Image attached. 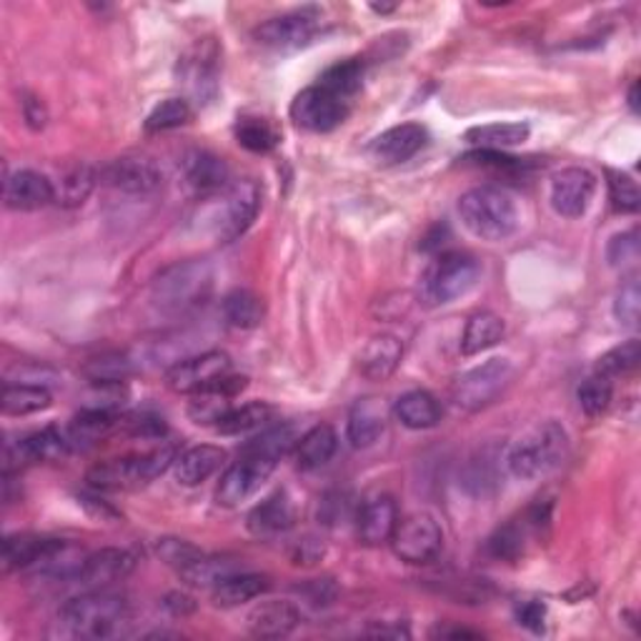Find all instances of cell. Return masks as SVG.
<instances>
[{"label":"cell","instance_id":"1","mask_svg":"<svg viewBox=\"0 0 641 641\" xmlns=\"http://www.w3.org/2000/svg\"><path fill=\"white\" fill-rule=\"evenodd\" d=\"M60 625L76 639H111L128 625L126 596L108 590H88L60 607Z\"/></svg>","mask_w":641,"mask_h":641},{"label":"cell","instance_id":"2","mask_svg":"<svg viewBox=\"0 0 641 641\" xmlns=\"http://www.w3.org/2000/svg\"><path fill=\"white\" fill-rule=\"evenodd\" d=\"M261 186L256 181H236L208 196L198 210V224L216 241L231 243L249 231L261 210Z\"/></svg>","mask_w":641,"mask_h":641},{"label":"cell","instance_id":"3","mask_svg":"<svg viewBox=\"0 0 641 641\" xmlns=\"http://www.w3.org/2000/svg\"><path fill=\"white\" fill-rule=\"evenodd\" d=\"M459 216L467 231L481 241H506L519 228V210L506 191L477 186L459 198Z\"/></svg>","mask_w":641,"mask_h":641},{"label":"cell","instance_id":"4","mask_svg":"<svg viewBox=\"0 0 641 641\" xmlns=\"http://www.w3.org/2000/svg\"><path fill=\"white\" fill-rule=\"evenodd\" d=\"M569 449L566 432L557 421H543L516 438L506 454V467L516 479L534 481L547 477L564 461Z\"/></svg>","mask_w":641,"mask_h":641},{"label":"cell","instance_id":"5","mask_svg":"<svg viewBox=\"0 0 641 641\" xmlns=\"http://www.w3.org/2000/svg\"><path fill=\"white\" fill-rule=\"evenodd\" d=\"M214 291V268L206 261L173 263L156 276L151 296L165 313H188L208 301Z\"/></svg>","mask_w":641,"mask_h":641},{"label":"cell","instance_id":"6","mask_svg":"<svg viewBox=\"0 0 641 641\" xmlns=\"http://www.w3.org/2000/svg\"><path fill=\"white\" fill-rule=\"evenodd\" d=\"M175 449L173 446H161L148 454L138 456H123V459H111L88 471V487L93 491H128L151 484L153 479L173 467Z\"/></svg>","mask_w":641,"mask_h":641},{"label":"cell","instance_id":"7","mask_svg":"<svg viewBox=\"0 0 641 641\" xmlns=\"http://www.w3.org/2000/svg\"><path fill=\"white\" fill-rule=\"evenodd\" d=\"M481 278V266L471 253H444L438 256L426 274L421 276L419 298L426 306H446L456 298L467 296Z\"/></svg>","mask_w":641,"mask_h":641},{"label":"cell","instance_id":"8","mask_svg":"<svg viewBox=\"0 0 641 641\" xmlns=\"http://www.w3.org/2000/svg\"><path fill=\"white\" fill-rule=\"evenodd\" d=\"M514 379V364L508 358H489V362L469 368L454 381L451 399L463 411H481L504 397Z\"/></svg>","mask_w":641,"mask_h":641},{"label":"cell","instance_id":"9","mask_svg":"<svg viewBox=\"0 0 641 641\" xmlns=\"http://www.w3.org/2000/svg\"><path fill=\"white\" fill-rule=\"evenodd\" d=\"M389 543L407 564H432L444 549V531L432 514H411L397 524Z\"/></svg>","mask_w":641,"mask_h":641},{"label":"cell","instance_id":"10","mask_svg":"<svg viewBox=\"0 0 641 641\" xmlns=\"http://www.w3.org/2000/svg\"><path fill=\"white\" fill-rule=\"evenodd\" d=\"M218 70H221V46L216 38H204L183 53L179 76L191 95L201 103H210L218 93Z\"/></svg>","mask_w":641,"mask_h":641},{"label":"cell","instance_id":"11","mask_svg":"<svg viewBox=\"0 0 641 641\" xmlns=\"http://www.w3.org/2000/svg\"><path fill=\"white\" fill-rule=\"evenodd\" d=\"M68 451H70L68 436L56 426L41 428V432L23 438H11V442H5L3 449V477H11L13 471H21L25 467H31V463L56 461Z\"/></svg>","mask_w":641,"mask_h":641},{"label":"cell","instance_id":"12","mask_svg":"<svg viewBox=\"0 0 641 641\" xmlns=\"http://www.w3.org/2000/svg\"><path fill=\"white\" fill-rule=\"evenodd\" d=\"M321 28V15L316 8H301V11L284 13L271 21L261 23L256 28V41L271 50H296L309 46Z\"/></svg>","mask_w":641,"mask_h":641},{"label":"cell","instance_id":"13","mask_svg":"<svg viewBox=\"0 0 641 641\" xmlns=\"http://www.w3.org/2000/svg\"><path fill=\"white\" fill-rule=\"evenodd\" d=\"M231 374V358L224 351H206V354L183 358L165 371V384L175 393H201Z\"/></svg>","mask_w":641,"mask_h":641},{"label":"cell","instance_id":"14","mask_svg":"<svg viewBox=\"0 0 641 641\" xmlns=\"http://www.w3.org/2000/svg\"><path fill=\"white\" fill-rule=\"evenodd\" d=\"M348 116V101L329 93L327 88L311 85L301 91L291 103V118L296 126L313 134H329Z\"/></svg>","mask_w":641,"mask_h":641},{"label":"cell","instance_id":"15","mask_svg":"<svg viewBox=\"0 0 641 641\" xmlns=\"http://www.w3.org/2000/svg\"><path fill=\"white\" fill-rule=\"evenodd\" d=\"M274 469H276V461L263 459V456H256V454L241 451V459L236 461L233 467H228L221 481H218L216 502L226 508L243 504L245 499H251L253 494H256V491L263 487V481L274 473Z\"/></svg>","mask_w":641,"mask_h":641},{"label":"cell","instance_id":"16","mask_svg":"<svg viewBox=\"0 0 641 641\" xmlns=\"http://www.w3.org/2000/svg\"><path fill=\"white\" fill-rule=\"evenodd\" d=\"M99 181L108 188L130 193V196H148V193L161 188L163 173L151 158L123 156L103 165L99 171Z\"/></svg>","mask_w":641,"mask_h":641},{"label":"cell","instance_id":"17","mask_svg":"<svg viewBox=\"0 0 641 641\" xmlns=\"http://www.w3.org/2000/svg\"><path fill=\"white\" fill-rule=\"evenodd\" d=\"M596 193V175L590 169H572L559 171L551 179L549 201L559 216L564 218H579L586 214V208L592 206V198Z\"/></svg>","mask_w":641,"mask_h":641},{"label":"cell","instance_id":"18","mask_svg":"<svg viewBox=\"0 0 641 641\" xmlns=\"http://www.w3.org/2000/svg\"><path fill=\"white\" fill-rule=\"evenodd\" d=\"M397 524H399V512L391 496H386V494L371 496L358 506L356 534H358V541L366 543V547H381V543H389L393 531H397Z\"/></svg>","mask_w":641,"mask_h":641},{"label":"cell","instance_id":"19","mask_svg":"<svg viewBox=\"0 0 641 641\" xmlns=\"http://www.w3.org/2000/svg\"><path fill=\"white\" fill-rule=\"evenodd\" d=\"M3 201L11 210H38L56 201V188L43 173L23 169L5 175Z\"/></svg>","mask_w":641,"mask_h":641},{"label":"cell","instance_id":"20","mask_svg":"<svg viewBox=\"0 0 641 641\" xmlns=\"http://www.w3.org/2000/svg\"><path fill=\"white\" fill-rule=\"evenodd\" d=\"M136 569V557L126 549H101L88 554L83 572L78 576L85 590H108L111 584L123 582Z\"/></svg>","mask_w":641,"mask_h":641},{"label":"cell","instance_id":"21","mask_svg":"<svg viewBox=\"0 0 641 641\" xmlns=\"http://www.w3.org/2000/svg\"><path fill=\"white\" fill-rule=\"evenodd\" d=\"M386 426H389V409H386V403L376 397H366L351 407L346 436L354 449H368V446H374L384 436Z\"/></svg>","mask_w":641,"mask_h":641},{"label":"cell","instance_id":"22","mask_svg":"<svg viewBox=\"0 0 641 641\" xmlns=\"http://www.w3.org/2000/svg\"><path fill=\"white\" fill-rule=\"evenodd\" d=\"M183 179L201 196H214L228 186V165L224 158L206 151V148H193L181 161Z\"/></svg>","mask_w":641,"mask_h":641},{"label":"cell","instance_id":"23","mask_svg":"<svg viewBox=\"0 0 641 641\" xmlns=\"http://www.w3.org/2000/svg\"><path fill=\"white\" fill-rule=\"evenodd\" d=\"M428 130L419 123H401L374 140V156L384 165H399L414 158L426 146Z\"/></svg>","mask_w":641,"mask_h":641},{"label":"cell","instance_id":"24","mask_svg":"<svg viewBox=\"0 0 641 641\" xmlns=\"http://www.w3.org/2000/svg\"><path fill=\"white\" fill-rule=\"evenodd\" d=\"M301 619L304 617L301 611L296 609V604L271 599L259 604V607H253L249 619H245V627H249L251 634L259 639H281L291 634V631L301 625Z\"/></svg>","mask_w":641,"mask_h":641},{"label":"cell","instance_id":"25","mask_svg":"<svg viewBox=\"0 0 641 641\" xmlns=\"http://www.w3.org/2000/svg\"><path fill=\"white\" fill-rule=\"evenodd\" d=\"M294 519H296V512H294L291 496H288L284 489H278L271 496L263 499L261 504L251 508L249 522L245 524H249V531L253 534V537L268 539L291 529Z\"/></svg>","mask_w":641,"mask_h":641},{"label":"cell","instance_id":"26","mask_svg":"<svg viewBox=\"0 0 641 641\" xmlns=\"http://www.w3.org/2000/svg\"><path fill=\"white\" fill-rule=\"evenodd\" d=\"M403 358V344L393 333H376L358 354V371L371 381H386L393 376Z\"/></svg>","mask_w":641,"mask_h":641},{"label":"cell","instance_id":"27","mask_svg":"<svg viewBox=\"0 0 641 641\" xmlns=\"http://www.w3.org/2000/svg\"><path fill=\"white\" fill-rule=\"evenodd\" d=\"M224 461L226 451L218 449V446L210 444L191 446V449H186L181 456H175L173 463L175 481H179L181 487H201L224 467Z\"/></svg>","mask_w":641,"mask_h":641},{"label":"cell","instance_id":"28","mask_svg":"<svg viewBox=\"0 0 641 641\" xmlns=\"http://www.w3.org/2000/svg\"><path fill=\"white\" fill-rule=\"evenodd\" d=\"M118 424H121L118 416L111 414V411L83 409L81 414L70 421V426L66 428L70 451L91 449V446L103 442V438L108 436Z\"/></svg>","mask_w":641,"mask_h":641},{"label":"cell","instance_id":"29","mask_svg":"<svg viewBox=\"0 0 641 641\" xmlns=\"http://www.w3.org/2000/svg\"><path fill=\"white\" fill-rule=\"evenodd\" d=\"M60 539L35 537V534H11L3 541V564L8 572H31L38 561L58 547Z\"/></svg>","mask_w":641,"mask_h":641},{"label":"cell","instance_id":"30","mask_svg":"<svg viewBox=\"0 0 641 641\" xmlns=\"http://www.w3.org/2000/svg\"><path fill=\"white\" fill-rule=\"evenodd\" d=\"M243 572L239 559L236 557H208L201 554L179 569V574L188 586H196V590H216L218 584L228 579L231 574Z\"/></svg>","mask_w":641,"mask_h":641},{"label":"cell","instance_id":"31","mask_svg":"<svg viewBox=\"0 0 641 641\" xmlns=\"http://www.w3.org/2000/svg\"><path fill=\"white\" fill-rule=\"evenodd\" d=\"M393 414L411 432H424V428H434L442 421L444 411L442 403L428 391H409L397 401Z\"/></svg>","mask_w":641,"mask_h":641},{"label":"cell","instance_id":"32","mask_svg":"<svg viewBox=\"0 0 641 641\" xmlns=\"http://www.w3.org/2000/svg\"><path fill=\"white\" fill-rule=\"evenodd\" d=\"M339 449V436L329 424L313 426L296 444V463L304 471H313L327 467Z\"/></svg>","mask_w":641,"mask_h":641},{"label":"cell","instance_id":"33","mask_svg":"<svg viewBox=\"0 0 641 641\" xmlns=\"http://www.w3.org/2000/svg\"><path fill=\"white\" fill-rule=\"evenodd\" d=\"M268 590H271L268 576L253 574V572H239L224 579V582L216 586L214 604L224 609H233V607H241V604L259 599V596L266 594Z\"/></svg>","mask_w":641,"mask_h":641},{"label":"cell","instance_id":"34","mask_svg":"<svg viewBox=\"0 0 641 641\" xmlns=\"http://www.w3.org/2000/svg\"><path fill=\"white\" fill-rule=\"evenodd\" d=\"M529 123H489L467 130V140L479 146L481 151H504V148L522 146L529 140Z\"/></svg>","mask_w":641,"mask_h":641},{"label":"cell","instance_id":"35","mask_svg":"<svg viewBox=\"0 0 641 641\" xmlns=\"http://www.w3.org/2000/svg\"><path fill=\"white\" fill-rule=\"evenodd\" d=\"M504 339V319L494 311H477L467 321L461 339L463 356H477Z\"/></svg>","mask_w":641,"mask_h":641},{"label":"cell","instance_id":"36","mask_svg":"<svg viewBox=\"0 0 641 641\" xmlns=\"http://www.w3.org/2000/svg\"><path fill=\"white\" fill-rule=\"evenodd\" d=\"M95 181H99V171L88 163H76L60 173L58 183H53L56 188V204L64 208H78L85 204V198L91 196L95 188Z\"/></svg>","mask_w":641,"mask_h":641},{"label":"cell","instance_id":"37","mask_svg":"<svg viewBox=\"0 0 641 641\" xmlns=\"http://www.w3.org/2000/svg\"><path fill=\"white\" fill-rule=\"evenodd\" d=\"M0 407L8 416H28L50 407V391L41 384H5Z\"/></svg>","mask_w":641,"mask_h":641},{"label":"cell","instance_id":"38","mask_svg":"<svg viewBox=\"0 0 641 641\" xmlns=\"http://www.w3.org/2000/svg\"><path fill=\"white\" fill-rule=\"evenodd\" d=\"M224 319L233 329H256L263 321V301L249 288H236L224 298Z\"/></svg>","mask_w":641,"mask_h":641},{"label":"cell","instance_id":"39","mask_svg":"<svg viewBox=\"0 0 641 641\" xmlns=\"http://www.w3.org/2000/svg\"><path fill=\"white\" fill-rule=\"evenodd\" d=\"M271 416H274V409L263 401H253L245 403L241 409H231L228 414L221 419V424L216 428L226 436H236V434H249L256 432V428L266 426Z\"/></svg>","mask_w":641,"mask_h":641},{"label":"cell","instance_id":"40","mask_svg":"<svg viewBox=\"0 0 641 641\" xmlns=\"http://www.w3.org/2000/svg\"><path fill=\"white\" fill-rule=\"evenodd\" d=\"M362 83H364V64L358 58H348V60H341V64L336 66H331L319 81L321 88H327L329 93L339 95V99H344V101H348L351 95L358 93Z\"/></svg>","mask_w":641,"mask_h":641},{"label":"cell","instance_id":"41","mask_svg":"<svg viewBox=\"0 0 641 641\" xmlns=\"http://www.w3.org/2000/svg\"><path fill=\"white\" fill-rule=\"evenodd\" d=\"M296 444H298V438L291 426H271L259 436H253L251 442L243 446V454H256V456H263V459H271L278 463Z\"/></svg>","mask_w":641,"mask_h":641},{"label":"cell","instance_id":"42","mask_svg":"<svg viewBox=\"0 0 641 641\" xmlns=\"http://www.w3.org/2000/svg\"><path fill=\"white\" fill-rule=\"evenodd\" d=\"M531 526L529 522H522V524H506L499 529L494 537L487 541V551L494 559H502V561H516L519 557H524V549H526V537H529Z\"/></svg>","mask_w":641,"mask_h":641},{"label":"cell","instance_id":"43","mask_svg":"<svg viewBox=\"0 0 641 641\" xmlns=\"http://www.w3.org/2000/svg\"><path fill=\"white\" fill-rule=\"evenodd\" d=\"M83 374L91 384H123L134 374V362L126 354H103L91 358L83 366Z\"/></svg>","mask_w":641,"mask_h":641},{"label":"cell","instance_id":"44","mask_svg":"<svg viewBox=\"0 0 641 641\" xmlns=\"http://www.w3.org/2000/svg\"><path fill=\"white\" fill-rule=\"evenodd\" d=\"M193 116V108L186 99H165L148 113L146 130L151 134H161V130H173L186 126Z\"/></svg>","mask_w":641,"mask_h":641},{"label":"cell","instance_id":"45","mask_svg":"<svg viewBox=\"0 0 641 641\" xmlns=\"http://www.w3.org/2000/svg\"><path fill=\"white\" fill-rule=\"evenodd\" d=\"M639 358H641L639 339H629L621 346H614L611 351H607V354H602L599 362H596L594 374H602V376H607V379H614V376L634 371V368L639 366Z\"/></svg>","mask_w":641,"mask_h":641},{"label":"cell","instance_id":"46","mask_svg":"<svg viewBox=\"0 0 641 641\" xmlns=\"http://www.w3.org/2000/svg\"><path fill=\"white\" fill-rule=\"evenodd\" d=\"M611 397H614L611 379H607V376H602V374L590 376V379L582 381V386H579V391H576L579 407H582L586 416H602L604 411L609 409Z\"/></svg>","mask_w":641,"mask_h":641},{"label":"cell","instance_id":"47","mask_svg":"<svg viewBox=\"0 0 641 641\" xmlns=\"http://www.w3.org/2000/svg\"><path fill=\"white\" fill-rule=\"evenodd\" d=\"M236 138L251 153H268L278 144L274 126L263 118H241L239 126H236Z\"/></svg>","mask_w":641,"mask_h":641},{"label":"cell","instance_id":"48","mask_svg":"<svg viewBox=\"0 0 641 641\" xmlns=\"http://www.w3.org/2000/svg\"><path fill=\"white\" fill-rule=\"evenodd\" d=\"M607 183L611 206L621 210V214H637L641 206V193L637 181L621 171H607Z\"/></svg>","mask_w":641,"mask_h":641},{"label":"cell","instance_id":"49","mask_svg":"<svg viewBox=\"0 0 641 641\" xmlns=\"http://www.w3.org/2000/svg\"><path fill=\"white\" fill-rule=\"evenodd\" d=\"M614 316L621 327L627 329H637L639 327V316H641V288L639 281L631 276L629 281L621 284L617 291V298H614Z\"/></svg>","mask_w":641,"mask_h":641},{"label":"cell","instance_id":"50","mask_svg":"<svg viewBox=\"0 0 641 641\" xmlns=\"http://www.w3.org/2000/svg\"><path fill=\"white\" fill-rule=\"evenodd\" d=\"M607 259L611 266L625 268L629 263L639 261V233L637 231H627V233H617L607 245Z\"/></svg>","mask_w":641,"mask_h":641},{"label":"cell","instance_id":"51","mask_svg":"<svg viewBox=\"0 0 641 641\" xmlns=\"http://www.w3.org/2000/svg\"><path fill=\"white\" fill-rule=\"evenodd\" d=\"M156 551L165 564H171L175 569H183L186 564H191L193 559L204 554V551H201L198 547H193V543L186 539H161L158 541Z\"/></svg>","mask_w":641,"mask_h":641},{"label":"cell","instance_id":"52","mask_svg":"<svg viewBox=\"0 0 641 641\" xmlns=\"http://www.w3.org/2000/svg\"><path fill=\"white\" fill-rule=\"evenodd\" d=\"M516 617H519V625L531 629V631H543V625H547V604L541 602H526L516 611Z\"/></svg>","mask_w":641,"mask_h":641},{"label":"cell","instance_id":"53","mask_svg":"<svg viewBox=\"0 0 641 641\" xmlns=\"http://www.w3.org/2000/svg\"><path fill=\"white\" fill-rule=\"evenodd\" d=\"M78 502H81V506L93 516V519H99V522H118L121 519V514L116 512V508H113L108 502H103V499H99V496L81 494Z\"/></svg>","mask_w":641,"mask_h":641},{"label":"cell","instance_id":"54","mask_svg":"<svg viewBox=\"0 0 641 641\" xmlns=\"http://www.w3.org/2000/svg\"><path fill=\"white\" fill-rule=\"evenodd\" d=\"M163 607L169 609L173 617H186V614L196 609V602H193L191 596H186V594H169L165 596Z\"/></svg>","mask_w":641,"mask_h":641},{"label":"cell","instance_id":"55","mask_svg":"<svg viewBox=\"0 0 641 641\" xmlns=\"http://www.w3.org/2000/svg\"><path fill=\"white\" fill-rule=\"evenodd\" d=\"M23 113H25V121L31 123L33 128H43L46 126V111H43V105L38 99H25L23 101Z\"/></svg>","mask_w":641,"mask_h":641},{"label":"cell","instance_id":"56","mask_svg":"<svg viewBox=\"0 0 641 641\" xmlns=\"http://www.w3.org/2000/svg\"><path fill=\"white\" fill-rule=\"evenodd\" d=\"M434 637H442V639H479L481 634H479V631H471V629H442V627H438L434 631Z\"/></svg>","mask_w":641,"mask_h":641},{"label":"cell","instance_id":"57","mask_svg":"<svg viewBox=\"0 0 641 641\" xmlns=\"http://www.w3.org/2000/svg\"><path fill=\"white\" fill-rule=\"evenodd\" d=\"M366 634H371V637H393V639H401V637H409V631L399 625V627H374V629H368Z\"/></svg>","mask_w":641,"mask_h":641},{"label":"cell","instance_id":"58","mask_svg":"<svg viewBox=\"0 0 641 641\" xmlns=\"http://www.w3.org/2000/svg\"><path fill=\"white\" fill-rule=\"evenodd\" d=\"M629 103H631V108L637 111V85H631V93H629Z\"/></svg>","mask_w":641,"mask_h":641}]
</instances>
